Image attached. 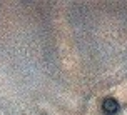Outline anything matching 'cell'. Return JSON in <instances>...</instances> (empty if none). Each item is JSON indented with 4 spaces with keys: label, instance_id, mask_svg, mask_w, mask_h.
Instances as JSON below:
<instances>
[{
    "label": "cell",
    "instance_id": "6da1fadb",
    "mask_svg": "<svg viewBox=\"0 0 127 115\" xmlns=\"http://www.w3.org/2000/svg\"><path fill=\"white\" fill-rule=\"evenodd\" d=\"M104 109L107 110V112H114V110H117V103H115L112 98H109V100L104 102Z\"/></svg>",
    "mask_w": 127,
    "mask_h": 115
}]
</instances>
